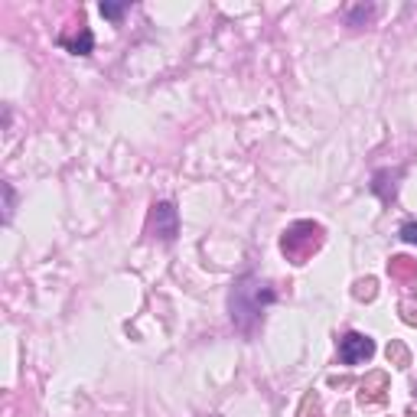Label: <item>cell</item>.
<instances>
[{"label":"cell","mask_w":417,"mask_h":417,"mask_svg":"<svg viewBox=\"0 0 417 417\" xmlns=\"http://www.w3.org/2000/svg\"><path fill=\"white\" fill-rule=\"evenodd\" d=\"M297 417H319V398L313 392L303 394V401H300V411H297Z\"/></svg>","instance_id":"9c48e42d"},{"label":"cell","mask_w":417,"mask_h":417,"mask_svg":"<svg viewBox=\"0 0 417 417\" xmlns=\"http://www.w3.org/2000/svg\"><path fill=\"white\" fill-rule=\"evenodd\" d=\"M150 232H157V238L163 242H173L176 232H180V215L170 202H157L153 212H150Z\"/></svg>","instance_id":"3957f363"},{"label":"cell","mask_w":417,"mask_h":417,"mask_svg":"<svg viewBox=\"0 0 417 417\" xmlns=\"http://www.w3.org/2000/svg\"><path fill=\"white\" fill-rule=\"evenodd\" d=\"M375 294H378V281H375V277H362V281H356V287H352V297H356V300H375Z\"/></svg>","instance_id":"ba28073f"},{"label":"cell","mask_w":417,"mask_h":417,"mask_svg":"<svg viewBox=\"0 0 417 417\" xmlns=\"http://www.w3.org/2000/svg\"><path fill=\"white\" fill-rule=\"evenodd\" d=\"M368 17H372V7H368V10H365V7H359V10H356V13H352V20H349V23L356 26V23H359V20H368Z\"/></svg>","instance_id":"4fadbf2b"},{"label":"cell","mask_w":417,"mask_h":417,"mask_svg":"<svg viewBox=\"0 0 417 417\" xmlns=\"http://www.w3.org/2000/svg\"><path fill=\"white\" fill-rule=\"evenodd\" d=\"M401 238L417 245V222H405V225H401Z\"/></svg>","instance_id":"7c38bea8"},{"label":"cell","mask_w":417,"mask_h":417,"mask_svg":"<svg viewBox=\"0 0 417 417\" xmlns=\"http://www.w3.org/2000/svg\"><path fill=\"white\" fill-rule=\"evenodd\" d=\"M372 356H375V343L368 336H362V332H345L339 339V359L345 365H359V362H365Z\"/></svg>","instance_id":"7a4b0ae2"},{"label":"cell","mask_w":417,"mask_h":417,"mask_svg":"<svg viewBox=\"0 0 417 417\" xmlns=\"http://www.w3.org/2000/svg\"><path fill=\"white\" fill-rule=\"evenodd\" d=\"M59 43L65 46V50L78 52V56H88V52H92V46H95V36H92V30H88V26H82V30H78V36H75V39L62 36Z\"/></svg>","instance_id":"8992f818"},{"label":"cell","mask_w":417,"mask_h":417,"mask_svg":"<svg viewBox=\"0 0 417 417\" xmlns=\"http://www.w3.org/2000/svg\"><path fill=\"white\" fill-rule=\"evenodd\" d=\"M407 417H417V407H407Z\"/></svg>","instance_id":"5bb4252c"},{"label":"cell","mask_w":417,"mask_h":417,"mask_svg":"<svg viewBox=\"0 0 417 417\" xmlns=\"http://www.w3.org/2000/svg\"><path fill=\"white\" fill-rule=\"evenodd\" d=\"M323 245V225L317 222H294L287 232L281 235V251L287 261H294V264H307L313 255L319 251Z\"/></svg>","instance_id":"6da1fadb"},{"label":"cell","mask_w":417,"mask_h":417,"mask_svg":"<svg viewBox=\"0 0 417 417\" xmlns=\"http://www.w3.org/2000/svg\"><path fill=\"white\" fill-rule=\"evenodd\" d=\"M388 401V375L385 372H368L365 381L359 385V405L372 407V405H385Z\"/></svg>","instance_id":"277c9868"},{"label":"cell","mask_w":417,"mask_h":417,"mask_svg":"<svg viewBox=\"0 0 417 417\" xmlns=\"http://www.w3.org/2000/svg\"><path fill=\"white\" fill-rule=\"evenodd\" d=\"M388 274H392V281L398 284H417V261L407 258V255H394L388 261Z\"/></svg>","instance_id":"5b68a950"},{"label":"cell","mask_w":417,"mask_h":417,"mask_svg":"<svg viewBox=\"0 0 417 417\" xmlns=\"http://www.w3.org/2000/svg\"><path fill=\"white\" fill-rule=\"evenodd\" d=\"M124 10H127L124 3H101V13H105V17H111V20H118Z\"/></svg>","instance_id":"8fae6325"},{"label":"cell","mask_w":417,"mask_h":417,"mask_svg":"<svg viewBox=\"0 0 417 417\" xmlns=\"http://www.w3.org/2000/svg\"><path fill=\"white\" fill-rule=\"evenodd\" d=\"M385 356H388V362L398 368H407L411 365V352H407V345L401 343V339H392L388 343V349H385Z\"/></svg>","instance_id":"52a82bcc"},{"label":"cell","mask_w":417,"mask_h":417,"mask_svg":"<svg viewBox=\"0 0 417 417\" xmlns=\"http://www.w3.org/2000/svg\"><path fill=\"white\" fill-rule=\"evenodd\" d=\"M401 319H405L407 326H417V300H411V297H407V300H401Z\"/></svg>","instance_id":"30bf717a"}]
</instances>
